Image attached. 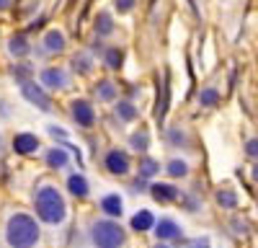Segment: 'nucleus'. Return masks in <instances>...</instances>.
<instances>
[{"label":"nucleus","mask_w":258,"mask_h":248,"mask_svg":"<svg viewBox=\"0 0 258 248\" xmlns=\"http://www.w3.org/2000/svg\"><path fill=\"white\" fill-rule=\"evenodd\" d=\"M34 204H36V215L41 222L47 225H59L68 217V204H64L62 194L57 186H39L34 194Z\"/></svg>","instance_id":"1"},{"label":"nucleus","mask_w":258,"mask_h":248,"mask_svg":"<svg viewBox=\"0 0 258 248\" xmlns=\"http://www.w3.org/2000/svg\"><path fill=\"white\" fill-rule=\"evenodd\" d=\"M6 240L11 248H34L39 243V222L26 212L11 215L6 225Z\"/></svg>","instance_id":"2"},{"label":"nucleus","mask_w":258,"mask_h":248,"mask_svg":"<svg viewBox=\"0 0 258 248\" xmlns=\"http://www.w3.org/2000/svg\"><path fill=\"white\" fill-rule=\"evenodd\" d=\"M124 240H126L124 227L111 220H98L91 227V243L96 248H121Z\"/></svg>","instance_id":"3"},{"label":"nucleus","mask_w":258,"mask_h":248,"mask_svg":"<svg viewBox=\"0 0 258 248\" xmlns=\"http://www.w3.org/2000/svg\"><path fill=\"white\" fill-rule=\"evenodd\" d=\"M21 96H24L29 103H34L36 109H41V111H49V109H52V101H49V96L44 93V88H41V86H36L34 80L21 83Z\"/></svg>","instance_id":"4"},{"label":"nucleus","mask_w":258,"mask_h":248,"mask_svg":"<svg viewBox=\"0 0 258 248\" xmlns=\"http://www.w3.org/2000/svg\"><path fill=\"white\" fill-rule=\"evenodd\" d=\"M70 111H73V119L80 124V127H93V121H96V111H93V106H91L88 101H83V98L73 101Z\"/></svg>","instance_id":"5"},{"label":"nucleus","mask_w":258,"mask_h":248,"mask_svg":"<svg viewBox=\"0 0 258 248\" xmlns=\"http://www.w3.org/2000/svg\"><path fill=\"white\" fill-rule=\"evenodd\" d=\"M106 168H109L114 176H124L129 171V155L124 150H111L106 155Z\"/></svg>","instance_id":"6"},{"label":"nucleus","mask_w":258,"mask_h":248,"mask_svg":"<svg viewBox=\"0 0 258 248\" xmlns=\"http://www.w3.org/2000/svg\"><path fill=\"white\" fill-rule=\"evenodd\" d=\"M41 86H47L52 91L64 88L68 86V75H64V70H59V68H47L44 73H41Z\"/></svg>","instance_id":"7"},{"label":"nucleus","mask_w":258,"mask_h":248,"mask_svg":"<svg viewBox=\"0 0 258 248\" xmlns=\"http://www.w3.org/2000/svg\"><path fill=\"white\" fill-rule=\"evenodd\" d=\"M13 150H16L18 155L36 153V150H39V140H36L34 135H29V132H21V135L13 137Z\"/></svg>","instance_id":"8"},{"label":"nucleus","mask_w":258,"mask_h":248,"mask_svg":"<svg viewBox=\"0 0 258 248\" xmlns=\"http://www.w3.org/2000/svg\"><path fill=\"white\" fill-rule=\"evenodd\" d=\"M150 194H153L160 204H170V202H176L181 194L176 186H170V183H153L150 186Z\"/></svg>","instance_id":"9"},{"label":"nucleus","mask_w":258,"mask_h":248,"mask_svg":"<svg viewBox=\"0 0 258 248\" xmlns=\"http://www.w3.org/2000/svg\"><path fill=\"white\" fill-rule=\"evenodd\" d=\"M155 235H158V240H173V238H181V227L170 217H163L155 225Z\"/></svg>","instance_id":"10"},{"label":"nucleus","mask_w":258,"mask_h":248,"mask_svg":"<svg viewBox=\"0 0 258 248\" xmlns=\"http://www.w3.org/2000/svg\"><path fill=\"white\" fill-rule=\"evenodd\" d=\"M101 210H103L106 215H111V217H121V212H124L121 197H119V194H106V197L101 199Z\"/></svg>","instance_id":"11"},{"label":"nucleus","mask_w":258,"mask_h":248,"mask_svg":"<svg viewBox=\"0 0 258 248\" xmlns=\"http://www.w3.org/2000/svg\"><path fill=\"white\" fill-rule=\"evenodd\" d=\"M68 189H70V194L73 197H88V192H91V186H88V181H85V176H80V173H73L70 178H68Z\"/></svg>","instance_id":"12"},{"label":"nucleus","mask_w":258,"mask_h":248,"mask_svg":"<svg viewBox=\"0 0 258 248\" xmlns=\"http://www.w3.org/2000/svg\"><path fill=\"white\" fill-rule=\"evenodd\" d=\"M29 39L24 36V34H16V36H11V41H8V52L13 54V57H26L29 54Z\"/></svg>","instance_id":"13"},{"label":"nucleus","mask_w":258,"mask_h":248,"mask_svg":"<svg viewBox=\"0 0 258 248\" xmlns=\"http://www.w3.org/2000/svg\"><path fill=\"white\" fill-rule=\"evenodd\" d=\"M132 227H135V230H140V233L150 230V227H155V217H153V212H150V210H140V212L132 217Z\"/></svg>","instance_id":"14"},{"label":"nucleus","mask_w":258,"mask_h":248,"mask_svg":"<svg viewBox=\"0 0 258 248\" xmlns=\"http://www.w3.org/2000/svg\"><path fill=\"white\" fill-rule=\"evenodd\" d=\"M44 49L47 52H62L64 49V34L62 31H47L44 34Z\"/></svg>","instance_id":"15"},{"label":"nucleus","mask_w":258,"mask_h":248,"mask_svg":"<svg viewBox=\"0 0 258 248\" xmlns=\"http://www.w3.org/2000/svg\"><path fill=\"white\" fill-rule=\"evenodd\" d=\"M168 93H170V86H168V73L163 75V91L158 93V106H155V116L158 121H163L165 111H168Z\"/></svg>","instance_id":"16"},{"label":"nucleus","mask_w":258,"mask_h":248,"mask_svg":"<svg viewBox=\"0 0 258 248\" xmlns=\"http://www.w3.org/2000/svg\"><path fill=\"white\" fill-rule=\"evenodd\" d=\"M44 160H47L49 168H64V165H68V153L62 148H52V150H47Z\"/></svg>","instance_id":"17"},{"label":"nucleus","mask_w":258,"mask_h":248,"mask_svg":"<svg viewBox=\"0 0 258 248\" xmlns=\"http://www.w3.org/2000/svg\"><path fill=\"white\" fill-rule=\"evenodd\" d=\"M111 31H114L111 16H109V13H98V18H96V34H98V36H109Z\"/></svg>","instance_id":"18"},{"label":"nucleus","mask_w":258,"mask_h":248,"mask_svg":"<svg viewBox=\"0 0 258 248\" xmlns=\"http://www.w3.org/2000/svg\"><path fill=\"white\" fill-rule=\"evenodd\" d=\"M96 96H98V101H114V98H116V88H114V83L101 80L98 86H96Z\"/></svg>","instance_id":"19"},{"label":"nucleus","mask_w":258,"mask_h":248,"mask_svg":"<svg viewBox=\"0 0 258 248\" xmlns=\"http://www.w3.org/2000/svg\"><path fill=\"white\" fill-rule=\"evenodd\" d=\"M160 171V163L153 160V158H142L140 160V178H150Z\"/></svg>","instance_id":"20"},{"label":"nucleus","mask_w":258,"mask_h":248,"mask_svg":"<svg viewBox=\"0 0 258 248\" xmlns=\"http://www.w3.org/2000/svg\"><path fill=\"white\" fill-rule=\"evenodd\" d=\"M116 116L124 119V121H135V119H137V109H135L129 101H119V103H116Z\"/></svg>","instance_id":"21"},{"label":"nucleus","mask_w":258,"mask_h":248,"mask_svg":"<svg viewBox=\"0 0 258 248\" xmlns=\"http://www.w3.org/2000/svg\"><path fill=\"white\" fill-rule=\"evenodd\" d=\"M217 204L225 207V210H232V207L238 204V194H235L232 189H220L217 192Z\"/></svg>","instance_id":"22"},{"label":"nucleus","mask_w":258,"mask_h":248,"mask_svg":"<svg viewBox=\"0 0 258 248\" xmlns=\"http://www.w3.org/2000/svg\"><path fill=\"white\" fill-rule=\"evenodd\" d=\"M106 65H109L111 70H119L121 68V62H124V52L119 49V47H114V49H106Z\"/></svg>","instance_id":"23"},{"label":"nucleus","mask_w":258,"mask_h":248,"mask_svg":"<svg viewBox=\"0 0 258 248\" xmlns=\"http://www.w3.org/2000/svg\"><path fill=\"white\" fill-rule=\"evenodd\" d=\"M73 70L85 75V73H91V57L88 54H75L73 57Z\"/></svg>","instance_id":"24"},{"label":"nucleus","mask_w":258,"mask_h":248,"mask_svg":"<svg viewBox=\"0 0 258 248\" xmlns=\"http://www.w3.org/2000/svg\"><path fill=\"white\" fill-rule=\"evenodd\" d=\"M217 101H220V93L214 91V88H204L199 93V103H202V106H214Z\"/></svg>","instance_id":"25"},{"label":"nucleus","mask_w":258,"mask_h":248,"mask_svg":"<svg viewBox=\"0 0 258 248\" xmlns=\"http://www.w3.org/2000/svg\"><path fill=\"white\" fill-rule=\"evenodd\" d=\"M168 173H170V176H176V178H178V176H186V173H188V165H186L181 158H176V160H170V163H168Z\"/></svg>","instance_id":"26"},{"label":"nucleus","mask_w":258,"mask_h":248,"mask_svg":"<svg viewBox=\"0 0 258 248\" xmlns=\"http://www.w3.org/2000/svg\"><path fill=\"white\" fill-rule=\"evenodd\" d=\"M147 145H150V140H147V132H135L132 135V148L135 150H147Z\"/></svg>","instance_id":"27"},{"label":"nucleus","mask_w":258,"mask_h":248,"mask_svg":"<svg viewBox=\"0 0 258 248\" xmlns=\"http://www.w3.org/2000/svg\"><path fill=\"white\" fill-rule=\"evenodd\" d=\"M13 75H16L18 83H26L29 75H31V68H29V65H18V68H13Z\"/></svg>","instance_id":"28"},{"label":"nucleus","mask_w":258,"mask_h":248,"mask_svg":"<svg viewBox=\"0 0 258 248\" xmlns=\"http://www.w3.org/2000/svg\"><path fill=\"white\" fill-rule=\"evenodd\" d=\"M114 8L119 13H129V11L135 8V0H114Z\"/></svg>","instance_id":"29"},{"label":"nucleus","mask_w":258,"mask_h":248,"mask_svg":"<svg viewBox=\"0 0 258 248\" xmlns=\"http://www.w3.org/2000/svg\"><path fill=\"white\" fill-rule=\"evenodd\" d=\"M183 248H209V240L207 238H197V240H186Z\"/></svg>","instance_id":"30"},{"label":"nucleus","mask_w":258,"mask_h":248,"mask_svg":"<svg viewBox=\"0 0 258 248\" xmlns=\"http://www.w3.org/2000/svg\"><path fill=\"white\" fill-rule=\"evenodd\" d=\"M168 140H170V145H183V132L170 130V132H168Z\"/></svg>","instance_id":"31"},{"label":"nucleus","mask_w":258,"mask_h":248,"mask_svg":"<svg viewBox=\"0 0 258 248\" xmlns=\"http://www.w3.org/2000/svg\"><path fill=\"white\" fill-rule=\"evenodd\" d=\"M245 153H248L250 158H258V140H250V142L245 145Z\"/></svg>","instance_id":"32"},{"label":"nucleus","mask_w":258,"mask_h":248,"mask_svg":"<svg viewBox=\"0 0 258 248\" xmlns=\"http://www.w3.org/2000/svg\"><path fill=\"white\" fill-rule=\"evenodd\" d=\"M49 135H52V137H62V140L68 137V132H64L62 127H54V124H52V127H49Z\"/></svg>","instance_id":"33"},{"label":"nucleus","mask_w":258,"mask_h":248,"mask_svg":"<svg viewBox=\"0 0 258 248\" xmlns=\"http://www.w3.org/2000/svg\"><path fill=\"white\" fill-rule=\"evenodd\" d=\"M135 189H137V192H145V189H147V186H145V178H137V183H135Z\"/></svg>","instance_id":"34"},{"label":"nucleus","mask_w":258,"mask_h":248,"mask_svg":"<svg viewBox=\"0 0 258 248\" xmlns=\"http://www.w3.org/2000/svg\"><path fill=\"white\" fill-rule=\"evenodd\" d=\"M11 8V0H0V11H8Z\"/></svg>","instance_id":"35"},{"label":"nucleus","mask_w":258,"mask_h":248,"mask_svg":"<svg viewBox=\"0 0 258 248\" xmlns=\"http://www.w3.org/2000/svg\"><path fill=\"white\" fill-rule=\"evenodd\" d=\"M253 178L258 181V165H255V168H253Z\"/></svg>","instance_id":"36"},{"label":"nucleus","mask_w":258,"mask_h":248,"mask_svg":"<svg viewBox=\"0 0 258 248\" xmlns=\"http://www.w3.org/2000/svg\"><path fill=\"white\" fill-rule=\"evenodd\" d=\"M155 248H168V245H165V243H158V245H155Z\"/></svg>","instance_id":"37"}]
</instances>
